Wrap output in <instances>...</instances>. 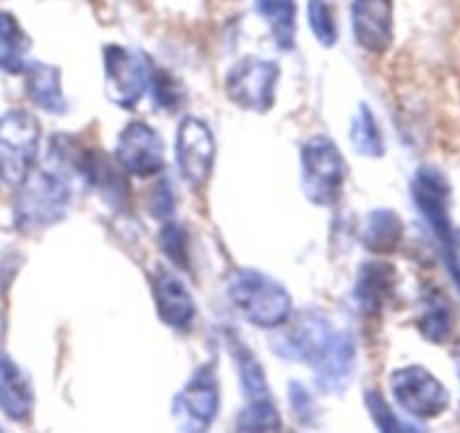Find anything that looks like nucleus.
I'll return each instance as SVG.
<instances>
[{"label":"nucleus","mask_w":460,"mask_h":433,"mask_svg":"<svg viewBox=\"0 0 460 433\" xmlns=\"http://www.w3.org/2000/svg\"><path fill=\"white\" fill-rule=\"evenodd\" d=\"M75 179L77 176L73 172L46 156V163L16 192L14 222L19 231L39 233L59 224L68 215Z\"/></svg>","instance_id":"f257e3e1"},{"label":"nucleus","mask_w":460,"mask_h":433,"mask_svg":"<svg viewBox=\"0 0 460 433\" xmlns=\"http://www.w3.org/2000/svg\"><path fill=\"white\" fill-rule=\"evenodd\" d=\"M226 296L251 325L262 330L282 328L294 312V303L285 285L258 269H240L233 273Z\"/></svg>","instance_id":"f03ea898"},{"label":"nucleus","mask_w":460,"mask_h":433,"mask_svg":"<svg viewBox=\"0 0 460 433\" xmlns=\"http://www.w3.org/2000/svg\"><path fill=\"white\" fill-rule=\"evenodd\" d=\"M348 165L334 140L314 136L300 147V185L309 203L321 208L334 206L343 192Z\"/></svg>","instance_id":"7ed1b4c3"},{"label":"nucleus","mask_w":460,"mask_h":433,"mask_svg":"<svg viewBox=\"0 0 460 433\" xmlns=\"http://www.w3.org/2000/svg\"><path fill=\"white\" fill-rule=\"evenodd\" d=\"M411 197L415 208L424 216L427 226L436 235L442 249L447 269L456 260V246H458V228L451 224V185L447 176L438 167L422 165L411 181Z\"/></svg>","instance_id":"20e7f679"},{"label":"nucleus","mask_w":460,"mask_h":433,"mask_svg":"<svg viewBox=\"0 0 460 433\" xmlns=\"http://www.w3.org/2000/svg\"><path fill=\"white\" fill-rule=\"evenodd\" d=\"M41 147V125L23 109L0 116V181L19 188L37 170Z\"/></svg>","instance_id":"39448f33"},{"label":"nucleus","mask_w":460,"mask_h":433,"mask_svg":"<svg viewBox=\"0 0 460 433\" xmlns=\"http://www.w3.org/2000/svg\"><path fill=\"white\" fill-rule=\"evenodd\" d=\"M221 391L215 364L199 366L172 400V420L179 433H208L219 415Z\"/></svg>","instance_id":"423d86ee"},{"label":"nucleus","mask_w":460,"mask_h":433,"mask_svg":"<svg viewBox=\"0 0 460 433\" xmlns=\"http://www.w3.org/2000/svg\"><path fill=\"white\" fill-rule=\"evenodd\" d=\"M388 386L395 404L418 420H436L449 409V391L424 366L411 364L393 370Z\"/></svg>","instance_id":"0eeeda50"},{"label":"nucleus","mask_w":460,"mask_h":433,"mask_svg":"<svg viewBox=\"0 0 460 433\" xmlns=\"http://www.w3.org/2000/svg\"><path fill=\"white\" fill-rule=\"evenodd\" d=\"M154 68L143 52L125 46L104 48V91L120 109H134L152 86Z\"/></svg>","instance_id":"6e6552de"},{"label":"nucleus","mask_w":460,"mask_h":433,"mask_svg":"<svg viewBox=\"0 0 460 433\" xmlns=\"http://www.w3.org/2000/svg\"><path fill=\"white\" fill-rule=\"evenodd\" d=\"M280 66L271 59L244 57L226 75V95L244 111L267 113L276 102Z\"/></svg>","instance_id":"1a4fd4ad"},{"label":"nucleus","mask_w":460,"mask_h":433,"mask_svg":"<svg viewBox=\"0 0 460 433\" xmlns=\"http://www.w3.org/2000/svg\"><path fill=\"white\" fill-rule=\"evenodd\" d=\"M215 136L201 118L188 116L176 129L174 156L179 174L190 188H203L215 167Z\"/></svg>","instance_id":"9d476101"},{"label":"nucleus","mask_w":460,"mask_h":433,"mask_svg":"<svg viewBox=\"0 0 460 433\" xmlns=\"http://www.w3.org/2000/svg\"><path fill=\"white\" fill-rule=\"evenodd\" d=\"M115 163L122 172L138 179H152L165 167V147L163 138L147 122H129L118 136Z\"/></svg>","instance_id":"9b49d317"},{"label":"nucleus","mask_w":460,"mask_h":433,"mask_svg":"<svg viewBox=\"0 0 460 433\" xmlns=\"http://www.w3.org/2000/svg\"><path fill=\"white\" fill-rule=\"evenodd\" d=\"M314 382L327 395L343 393L350 386L357 368V343L348 330H334L312 364Z\"/></svg>","instance_id":"f8f14e48"},{"label":"nucleus","mask_w":460,"mask_h":433,"mask_svg":"<svg viewBox=\"0 0 460 433\" xmlns=\"http://www.w3.org/2000/svg\"><path fill=\"white\" fill-rule=\"evenodd\" d=\"M332 332H334V328H332L330 318L325 314L305 312L300 314V318L291 328H287L285 332L273 339V350L282 359L312 364L318 350L332 337Z\"/></svg>","instance_id":"ddd939ff"},{"label":"nucleus","mask_w":460,"mask_h":433,"mask_svg":"<svg viewBox=\"0 0 460 433\" xmlns=\"http://www.w3.org/2000/svg\"><path fill=\"white\" fill-rule=\"evenodd\" d=\"M152 294L158 318L167 328L179 330V332H188L192 328L194 316H197V303L176 273L165 267H158L152 273Z\"/></svg>","instance_id":"4468645a"},{"label":"nucleus","mask_w":460,"mask_h":433,"mask_svg":"<svg viewBox=\"0 0 460 433\" xmlns=\"http://www.w3.org/2000/svg\"><path fill=\"white\" fill-rule=\"evenodd\" d=\"M352 32L370 55H384L393 43V0H352Z\"/></svg>","instance_id":"2eb2a0df"},{"label":"nucleus","mask_w":460,"mask_h":433,"mask_svg":"<svg viewBox=\"0 0 460 433\" xmlns=\"http://www.w3.org/2000/svg\"><path fill=\"white\" fill-rule=\"evenodd\" d=\"M0 411L19 424L30 422L34 413L32 382L28 373L7 355H0Z\"/></svg>","instance_id":"dca6fc26"},{"label":"nucleus","mask_w":460,"mask_h":433,"mask_svg":"<svg viewBox=\"0 0 460 433\" xmlns=\"http://www.w3.org/2000/svg\"><path fill=\"white\" fill-rule=\"evenodd\" d=\"M395 269L384 262L361 264L355 282V300L364 314H377L395 291Z\"/></svg>","instance_id":"f3484780"},{"label":"nucleus","mask_w":460,"mask_h":433,"mask_svg":"<svg viewBox=\"0 0 460 433\" xmlns=\"http://www.w3.org/2000/svg\"><path fill=\"white\" fill-rule=\"evenodd\" d=\"M359 240L370 253L391 255L404 240V222L395 210L379 208L364 219L359 228Z\"/></svg>","instance_id":"a211bd4d"},{"label":"nucleus","mask_w":460,"mask_h":433,"mask_svg":"<svg viewBox=\"0 0 460 433\" xmlns=\"http://www.w3.org/2000/svg\"><path fill=\"white\" fill-rule=\"evenodd\" d=\"M25 93L39 109L61 116L66 113V97L61 88V73L57 66L32 61L25 68Z\"/></svg>","instance_id":"6ab92c4d"},{"label":"nucleus","mask_w":460,"mask_h":433,"mask_svg":"<svg viewBox=\"0 0 460 433\" xmlns=\"http://www.w3.org/2000/svg\"><path fill=\"white\" fill-rule=\"evenodd\" d=\"M255 12L269 25L273 41L280 50H291L296 46V30H298L296 0H255Z\"/></svg>","instance_id":"aec40b11"},{"label":"nucleus","mask_w":460,"mask_h":433,"mask_svg":"<svg viewBox=\"0 0 460 433\" xmlns=\"http://www.w3.org/2000/svg\"><path fill=\"white\" fill-rule=\"evenodd\" d=\"M30 37L16 16L0 12V70L10 75H21L28 68Z\"/></svg>","instance_id":"412c9836"},{"label":"nucleus","mask_w":460,"mask_h":433,"mask_svg":"<svg viewBox=\"0 0 460 433\" xmlns=\"http://www.w3.org/2000/svg\"><path fill=\"white\" fill-rule=\"evenodd\" d=\"M420 316H418V330L427 341L442 346L449 341L451 332H454V312L449 307V300L442 294L433 291L422 298L420 305Z\"/></svg>","instance_id":"4be33fe9"},{"label":"nucleus","mask_w":460,"mask_h":433,"mask_svg":"<svg viewBox=\"0 0 460 433\" xmlns=\"http://www.w3.org/2000/svg\"><path fill=\"white\" fill-rule=\"evenodd\" d=\"M235 433H285L282 415L271 397L246 400V406L237 415Z\"/></svg>","instance_id":"5701e85b"},{"label":"nucleus","mask_w":460,"mask_h":433,"mask_svg":"<svg viewBox=\"0 0 460 433\" xmlns=\"http://www.w3.org/2000/svg\"><path fill=\"white\" fill-rule=\"evenodd\" d=\"M350 140L355 152L366 158H382L386 152L382 127H379L375 113L368 109V104H359V109H357L355 118H352Z\"/></svg>","instance_id":"b1692460"},{"label":"nucleus","mask_w":460,"mask_h":433,"mask_svg":"<svg viewBox=\"0 0 460 433\" xmlns=\"http://www.w3.org/2000/svg\"><path fill=\"white\" fill-rule=\"evenodd\" d=\"M230 352H233V359H235L246 400L271 397L267 386V375H264V368L260 366L258 357H255L242 341H230Z\"/></svg>","instance_id":"393cba45"},{"label":"nucleus","mask_w":460,"mask_h":433,"mask_svg":"<svg viewBox=\"0 0 460 433\" xmlns=\"http://www.w3.org/2000/svg\"><path fill=\"white\" fill-rule=\"evenodd\" d=\"M366 409H368L370 420H373L379 433H424L418 424L402 418V415L384 400L382 393L366 391Z\"/></svg>","instance_id":"a878e982"},{"label":"nucleus","mask_w":460,"mask_h":433,"mask_svg":"<svg viewBox=\"0 0 460 433\" xmlns=\"http://www.w3.org/2000/svg\"><path fill=\"white\" fill-rule=\"evenodd\" d=\"M307 19L316 41L325 48L334 46L336 39H339V30H336L334 14H332V7L327 5V0H309Z\"/></svg>","instance_id":"bb28decb"},{"label":"nucleus","mask_w":460,"mask_h":433,"mask_svg":"<svg viewBox=\"0 0 460 433\" xmlns=\"http://www.w3.org/2000/svg\"><path fill=\"white\" fill-rule=\"evenodd\" d=\"M161 249L179 269H190L188 233L174 222H167L161 231Z\"/></svg>","instance_id":"cd10ccee"},{"label":"nucleus","mask_w":460,"mask_h":433,"mask_svg":"<svg viewBox=\"0 0 460 433\" xmlns=\"http://www.w3.org/2000/svg\"><path fill=\"white\" fill-rule=\"evenodd\" d=\"M154 91V102L156 106L163 109H176L181 104V91L176 86V79L170 77L165 70H154L152 75V86Z\"/></svg>","instance_id":"c85d7f7f"},{"label":"nucleus","mask_w":460,"mask_h":433,"mask_svg":"<svg viewBox=\"0 0 460 433\" xmlns=\"http://www.w3.org/2000/svg\"><path fill=\"white\" fill-rule=\"evenodd\" d=\"M289 404L300 422L312 424L314 420H316V404H314L312 393H309L307 386H303V384L298 382L289 384Z\"/></svg>","instance_id":"c756f323"},{"label":"nucleus","mask_w":460,"mask_h":433,"mask_svg":"<svg viewBox=\"0 0 460 433\" xmlns=\"http://www.w3.org/2000/svg\"><path fill=\"white\" fill-rule=\"evenodd\" d=\"M172 188L170 183H165L163 181L161 185L156 188V192H154V199H152V212L156 219H167V216H172V210H174V201H172Z\"/></svg>","instance_id":"7c9ffc66"},{"label":"nucleus","mask_w":460,"mask_h":433,"mask_svg":"<svg viewBox=\"0 0 460 433\" xmlns=\"http://www.w3.org/2000/svg\"><path fill=\"white\" fill-rule=\"evenodd\" d=\"M3 341H5V316L0 312V346H3Z\"/></svg>","instance_id":"2f4dec72"},{"label":"nucleus","mask_w":460,"mask_h":433,"mask_svg":"<svg viewBox=\"0 0 460 433\" xmlns=\"http://www.w3.org/2000/svg\"><path fill=\"white\" fill-rule=\"evenodd\" d=\"M458 368H460V355H458Z\"/></svg>","instance_id":"473e14b6"},{"label":"nucleus","mask_w":460,"mask_h":433,"mask_svg":"<svg viewBox=\"0 0 460 433\" xmlns=\"http://www.w3.org/2000/svg\"><path fill=\"white\" fill-rule=\"evenodd\" d=\"M0 433H5V431H3V427H0Z\"/></svg>","instance_id":"72a5a7b5"}]
</instances>
